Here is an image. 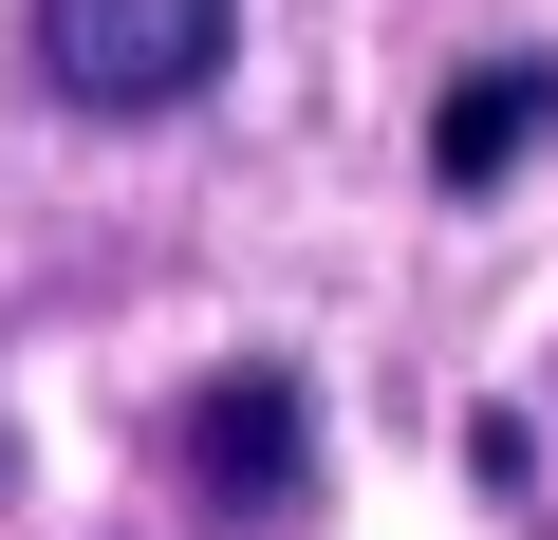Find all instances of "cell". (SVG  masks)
Wrapping results in <instances>:
<instances>
[{
    "mask_svg": "<svg viewBox=\"0 0 558 540\" xmlns=\"http://www.w3.org/2000/svg\"><path fill=\"white\" fill-rule=\"evenodd\" d=\"M242 38V0H38V57L75 112H186Z\"/></svg>",
    "mask_w": 558,
    "mask_h": 540,
    "instance_id": "obj_1",
    "label": "cell"
},
{
    "mask_svg": "<svg viewBox=\"0 0 558 540\" xmlns=\"http://www.w3.org/2000/svg\"><path fill=\"white\" fill-rule=\"evenodd\" d=\"M168 447H186V484H205L223 521H279V503L317 484V410H299V373H205Z\"/></svg>",
    "mask_w": 558,
    "mask_h": 540,
    "instance_id": "obj_2",
    "label": "cell"
},
{
    "mask_svg": "<svg viewBox=\"0 0 558 540\" xmlns=\"http://www.w3.org/2000/svg\"><path fill=\"white\" fill-rule=\"evenodd\" d=\"M539 131H558V57H502V75H465V94L428 112V168H447V187H502Z\"/></svg>",
    "mask_w": 558,
    "mask_h": 540,
    "instance_id": "obj_3",
    "label": "cell"
}]
</instances>
